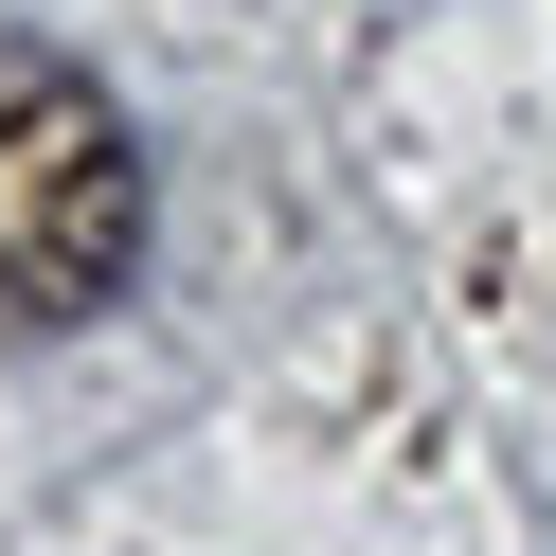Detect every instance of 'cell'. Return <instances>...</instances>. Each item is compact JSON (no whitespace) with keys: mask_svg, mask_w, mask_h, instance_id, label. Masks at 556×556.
Returning a JSON list of instances; mask_svg holds the SVG:
<instances>
[{"mask_svg":"<svg viewBox=\"0 0 556 556\" xmlns=\"http://www.w3.org/2000/svg\"><path fill=\"white\" fill-rule=\"evenodd\" d=\"M144 269V144L54 37H0V324H90Z\"/></svg>","mask_w":556,"mask_h":556,"instance_id":"obj_1","label":"cell"}]
</instances>
